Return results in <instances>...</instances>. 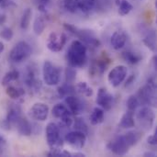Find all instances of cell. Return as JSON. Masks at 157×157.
<instances>
[{
	"label": "cell",
	"mask_w": 157,
	"mask_h": 157,
	"mask_svg": "<svg viewBox=\"0 0 157 157\" xmlns=\"http://www.w3.org/2000/svg\"><path fill=\"white\" fill-rule=\"evenodd\" d=\"M122 58L125 62H127L130 64H136L140 63L143 59V57L139 53L132 51H126L122 52Z\"/></svg>",
	"instance_id": "cell-25"
},
{
	"label": "cell",
	"mask_w": 157,
	"mask_h": 157,
	"mask_svg": "<svg viewBox=\"0 0 157 157\" xmlns=\"http://www.w3.org/2000/svg\"><path fill=\"white\" fill-rule=\"evenodd\" d=\"M66 59L72 67L83 66L86 62V46L80 40H74L69 46Z\"/></svg>",
	"instance_id": "cell-1"
},
{
	"label": "cell",
	"mask_w": 157,
	"mask_h": 157,
	"mask_svg": "<svg viewBox=\"0 0 157 157\" xmlns=\"http://www.w3.org/2000/svg\"><path fill=\"white\" fill-rule=\"evenodd\" d=\"M4 50H5V45H4L3 42L0 41V55H1V53L4 52Z\"/></svg>",
	"instance_id": "cell-42"
},
{
	"label": "cell",
	"mask_w": 157,
	"mask_h": 157,
	"mask_svg": "<svg viewBox=\"0 0 157 157\" xmlns=\"http://www.w3.org/2000/svg\"><path fill=\"white\" fill-rule=\"evenodd\" d=\"M124 137H125L127 143L129 144V145L131 147H132L139 143V141L143 137V134H142V132H140L138 131H131V132H128L127 133H125Z\"/></svg>",
	"instance_id": "cell-24"
},
{
	"label": "cell",
	"mask_w": 157,
	"mask_h": 157,
	"mask_svg": "<svg viewBox=\"0 0 157 157\" xmlns=\"http://www.w3.org/2000/svg\"><path fill=\"white\" fill-rule=\"evenodd\" d=\"M119 126L122 129H131L135 126L134 121V112L128 110L123 114L119 123Z\"/></svg>",
	"instance_id": "cell-20"
},
{
	"label": "cell",
	"mask_w": 157,
	"mask_h": 157,
	"mask_svg": "<svg viewBox=\"0 0 157 157\" xmlns=\"http://www.w3.org/2000/svg\"><path fill=\"white\" fill-rule=\"evenodd\" d=\"M6 145H7L6 140L5 139L4 136L0 135V155L4 153V151H5L6 148Z\"/></svg>",
	"instance_id": "cell-39"
},
{
	"label": "cell",
	"mask_w": 157,
	"mask_h": 157,
	"mask_svg": "<svg viewBox=\"0 0 157 157\" xmlns=\"http://www.w3.org/2000/svg\"><path fill=\"white\" fill-rule=\"evenodd\" d=\"M49 115V107L41 102L35 103L29 110V116L37 121H44Z\"/></svg>",
	"instance_id": "cell-15"
},
{
	"label": "cell",
	"mask_w": 157,
	"mask_h": 157,
	"mask_svg": "<svg viewBox=\"0 0 157 157\" xmlns=\"http://www.w3.org/2000/svg\"><path fill=\"white\" fill-rule=\"evenodd\" d=\"M13 36H14V33H13V30L10 28L6 27V28L2 29V30L0 31V38L6 40V41L11 40Z\"/></svg>",
	"instance_id": "cell-36"
},
{
	"label": "cell",
	"mask_w": 157,
	"mask_h": 157,
	"mask_svg": "<svg viewBox=\"0 0 157 157\" xmlns=\"http://www.w3.org/2000/svg\"><path fill=\"white\" fill-rule=\"evenodd\" d=\"M24 82L27 87L32 92H39L42 86V83L39 78V73L37 70V66L35 64H30L27 66L25 75H24Z\"/></svg>",
	"instance_id": "cell-6"
},
{
	"label": "cell",
	"mask_w": 157,
	"mask_h": 157,
	"mask_svg": "<svg viewBox=\"0 0 157 157\" xmlns=\"http://www.w3.org/2000/svg\"><path fill=\"white\" fill-rule=\"evenodd\" d=\"M108 148L114 155H119V156H123V155H127L131 146L127 143L124 135H121V136H118L114 140H112L108 144Z\"/></svg>",
	"instance_id": "cell-12"
},
{
	"label": "cell",
	"mask_w": 157,
	"mask_h": 157,
	"mask_svg": "<svg viewBox=\"0 0 157 157\" xmlns=\"http://www.w3.org/2000/svg\"><path fill=\"white\" fill-rule=\"evenodd\" d=\"M127 41V34L122 30H116L111 38H110V44L115 50L122 49Z\"/></svg>",
	"instance_id": "cell-18"
},
{
	"label": "cell",
	"mask_w": 157,
	"mask_h": 157,
	"mask_svg": "<svg viewBox=\"0 0 157 157\" xmlns=\"http://www.w3.org/2000/svg\"><path fill=\"white\" fill-rule=\"evenodd\" d=\"M2 2H3V0H0V4H1Z\"/></svg>",
	"instance_id": "cell-45"
},
{
	"label": "cell",
	"mask_w": 157,
	"mask_h": 157,
	"mask_svg": "<svg viewBox=\"0 0 157 157\" xmlns=\"http://www.w3.org/2000/svg\"><path fill=\"white\" fill-rule=\"evenodd\" d=\"M64 140L73 149L80 150V149L84 148V146L86 145V134H85L81 132L74 131V132H70L66 133Z\"/></svg>",
	"instance_id": "cell-13"
},
{
	"label": "cell",
	"mask_w": 157,
	"mask_h": 157,
	"mask_svg": "<svg viewBox=\"0 0 157 157\" xmlns=\"http://www.w3.org/2000/svg\"><path fill=\"white\" fill-rule=\"evenodd\" d=\"M76 78V72L73 69V67H69V68H66L65 70V80H66V83H69V84H72Z\"/></svg>",
	"instance_id": "cell-37"
},
{
	"label": "cell",
	"mask_w": 157,
	"mask_h": 157,
	"mask_svg": "<svg viewBox=\"0 0 157 157\" xmlns=\"http://www.w3.org/2000/svg\"><path fill=\"white\" fill-rule=\"evenodd\" d=\"M32 53V50L26 41H18L9 52V59L14 63H21L27 60Z\"/></svg>",
	"instance_id": "cell-7"
},
{
	"label": "cell",
	"mask_w": 157,
	"mask_h": 157,
	"mask_svg": "<svg viewBox=\"0 0 157 157\" xmlns=\"http://www.w3.org/2000/svg\"><path fill=\"white\" fill-rule=\"evenodd\" d=\"M104 117H105L104 110L101 108L96 107L91 111L89 120H90V122L92 125H98L104 121Z\"/></svg>",
	"instance_id": "cell-22"
},
{
	"label": "cell",
	"mask_w": 157,
	"mask_h": 157,
	"mask_svg": "<svg viewBox=\"0 0 157 157\" xmlns=\"http://www.w3.org/2000/svg\"><path fill=\"white\" fill-rule=\"evenodd\" d=\"M40 1L41 4H44V5H45V4H47L48 2H50L51 0H40Z\"/></svg>",
	"instance_id": "cell-44"
},
{
	"label": "cell",
	"mask_w": 157,
	"mask_h": 157,
	"mask_svg": "<svg viewBox=\"0 0 157 157\" xmlns=\"http://www.w3.org/2000/svg\"><path fill=\"white\" fill-rule=\"evenodd\" d=\"M18 77H19V73L17 70H11L4 75L2 79V86L6 87V86L10 85L12 82L17 80Z\"/></svg>",
	"instance_id": "cell-28"
},
{
	"label": "cell",
	"mask_w": 157,
	"mask_h": 157,
	"mask_svg": "<svg viewBox=\"0 0 157 157\" xmlns=\"http://www.w3.org/2000/svg\"><path fill=\"white\" fill-rule=\"evenodd\" d=\"M144 156H153V157H155V153H151V152H147V153H145V154L144 155Z\"/></svg>",
	"instance_id": "cell-41"
},
{
	"label": "cell",
	"mask_w": 157,
	"mask_h": 157,
	"mask_svg": "<svg viewBox=\"0 0 157 157\" xmlns=\"http://www.w3.org/2000/svg\"><path fill=\"white\" fill-rule=\"evenodd\" d=\"M45 133L47 144L50 149H61L63 142L61 137L59 126L54 122L48 123L45 129Z\"/></svg>",
	"instance_id": "cell-5"
},
{
	"label": "cell",
	"mask_w": 157,
	"mask_h": 157,
	"mask_svg": "<svg viewBox=\"0 0 157 157\" xmlns=\"http://www.w3.org/2000/svg\"><path fill=\"white\" fill-rule=\"evenodd\" d=\"M128 69L125 65H117L111 69L108 75V81L113 87H118L127 77Z\"/></svg>",
	"instance_id": "cell-10"
},
{
	"label": "cell",
	"mask_w": 157,
	"mask_h": 157,
	"mask_svg": "<svg viewBox=\"0 0 157 157\" xmlns=\"http://www.w3.org/2000/svg\"><path fill=\"white\" fill-rule=\"evenodd\" d=\"M22 116V110H21V107L18 104H10L8 110H7V114H6V118L5 120V121L3 122V124L7 127L6 129L9 130L11 129V127L14 126L15 122Z\"/></svg>",
	"instance_id": "cell-16"
},
{
	"label": "cell",
	"mask_w": 157,
	"mask_h": 157,
	"mask_svg": "<svg viewBox=\"0 0 157 157\" xmlns=\"http://www.w3.org/2000/svg\"><path fill=\"white\" fill-rule=\"evenodd\" d=\"M64 102L66 104V107L68 108V109L70 110V112L73 115L77 116V115H80L84 111L83 102L74 95H70V96L65 97Z\"/></svg>",
	"instance_id": "cell-17"
},
{
	"label": "cell",
	"mask_w": 157,
	"mask_h": 157,
	"mask_svg": "<svg viewBox=\"0 0 157 157\" xmlns=\"http://www.w3.org/2000/svg\"><path fill=\"white\" fill-rule=\"evenodd\" d=\"M78 9L83 12H88L93 9L96 4V0H75Z\"/></svg>",
	"instance_id": "cell-30"
},
{
	"label": "cell",
	"mask_w": 157,
	"mask_h": 157,
	"mask_svg": "<svg viewBox=\"0 0 157 157\" xmlns=\"http://www.w3.org/2000/svg\"><path fill=\"white\" fill-rule=\"evenodd\" d=\"M45 27H46V21H45L44 17L41 16L37 17L33 23V31L35 32V34L41 35L45 29Z\"/></svg>",
	"instance_id": "cell-27"
},
{
	"label": "cell",
	"mask_w": 157,
	"mask_h": 157,
	"mask_svg": "<svg viewBox=\"0 0 157 157\" xmlns=\"http://www.w3.org/2000/svg\"><path fill=\"white\" fill-rule=\"evenodd\" d=\"M156 55H155L154 56V58H153V63H154V68L155 69H156V66H157V63H156Z\"/></svg>",
	"instance_id": "cell-43"
},
{
	"label": "cell",
	"mask_w": 157,
	"mask_h": 157,
	"mask_svg": "<svg viewBox=\"0 0 157 157\" xmlns=\"http://www.w3.org/2000/svg\"><path fill=\"white\" fill-rule=\"evenodd\" d=\"M137 98L142 104L149 107L156 106V83L154 77L149 78L146 84L140 88Z\"/></svg>",
	"instance_id": "cell-2"
},
{
	"label": "cell",
	"mask_w": 157,
	"mask_h": 157,
	"mask_svg": "<svg viewBox=\"0 0 157 157\" xmlns=\"http://www.w3.org/2000/svg\"><path fill=\"white\" fill-rule=\"evenodd\" d=\"M19 134L23 136H29L32 133V127L30 122L23 116H21L14 124V126Z\"/></svg>",
	"instance_id": "cell-19"
},
{
	"label": "cell",
	"mask_w": 157,
	"mask_h": 157,
	"mask_svg": "<svg viewBox=\"0 0 157 157\" xmlns=\"http://www.w3.org/2000/svg\"><path fill=\"white\" fill-rule=\"evenodd\" d=\"M63 28L65 30H67L68 32H70L71 34L75 35V37H77L78 39H80V40L91 47H99L101 45L100 40L95 36V34L93 33L92 30L89 29H78L71 24H67L64 23L63 24Z\"/></svg>",
	"instance_id": "cell-3"
},
{
	"label": "cell",
	"mask_w": 157,
	"mask_h": 157,
	"mask_svg": "<svg viewBox=\"0 0 157 157\" xmlns=\"http://www.w3.org/2000/svg\"><path fill=\"white\" fill-rule=\"evenodd\" d=\"M74 123V129L75 131L77 132H81L85 134H87L88 132V129H87V125L86 124V122L83 121V119L81 118H76Z\"/></svg>",
	"instance_id": "cell-33"
},
{
	"label": "cell",
	"mask_w": 157,
	"mask_h": 157,
	"mask_svg": "<svg viewBox=\"0 0 157 157\" xmlns=\"http://www.w3.org/2000/svg\"><path fill=\"white\" fill-rule=\"evenodd\" d=\"M143 42L145 44L147 48H149L152 52H156V35L154 30L149 31L145 37L143 39Z\"/></svg>",
	"instance_id": "cell-23"
},
{
	"label": "cell",
	"mask_w": 157,
	"mask_h": 157,
	"mask_svg": "<svg viewBox=\"0 0 157 157\" xmlns=\"http://www.w3.org/2000/svg\"><path fill=\"white\" fill-rule=\"evenodd\" d=\"M132 9L133 6L127 0H122L119 4V14L122 17L128 15Z\"/></svg>",
	"instance_id": "cell-32"
},
{
	"label": "cell",
	"mask_w": 157,
	"mask_h": 157,
	"mask_svg": "<svg viewBox=\"0 0 157 157\" xmlns=\"http://www.w3.org/2000/svg\"><path fill=\"white\" fill-rule=\"evenodd\" d=\"M32 16V10L30 8H26L22 14L21 19H20V28L22 29H27L29 26L30 19Z\"/></svg>",
	"instance_id": "cell-31"
},
{
	"label": "cell",
	"mask_w": 157,
	"mask_h": 157,
	"mask_svg": "<svg viewBox=\"0 0 157 157\" xmlns=\"http://www.w3.org/2000/svg\"><path fill=\"white\" fill-rule=\"evenodd\" d=\"M155 112L149 106L142 108L136 114V119L141 128L144 131H149L152 129L155 122Z\"/></svg>",
	"instance_id": "cell-9"
},
{
	"label": "cell",
	"mask_w": 157,
	"mask_h": 157,
	"mask_svg": "<svg viewBox=\"0 0 157 157\" xmlns=\"http://www.w3.org/2000/svg\"><path fill=\"white\" fill-rule=\"evenodd\" d=\"M63 6L64 8L71 13H75L78 9L75 0H63Z\"/></svg>",
	"instance_id": "cell-35"
},
{
	"label": "cell",
	"mask_w": 157,
	"mask_h": 157,
	"mask_svg": "<svg viewBox=\"0 0 157 157\" xmlns=\"http://www.w3.org/2000/svg\"><path fill=\"white\" fill-rule=\"evenodd\" d=\"M135 78H136V77H135L134 75H132L130 77H128L127 80H126V83H125V87L128 88V87L132 86L133 85L134 81H135Z\"/></svg>",
	"instance_id": "cell-40"
},
{
	"label": "cell",
	"mask_w": 157,
	"mask_h": 157,
	"mask_svg": "<svg viewBox=\"0 0 157 157\" xmlns=\"http://www.w3.org/2000/svg\"><path fill=\"white\" fill-rule=\"evenodd\" d=\"M52 113L53 115V117H55L56 119H59L61 121V125L65 127V128H69L73 125L74 120L72 117V113L70 112V110L68 109V108L63 105V104H56L53 106L52 109Z\"/></svg>",
	"instance_id": "cell-8"
},
{
	"label": "cell",
	"mask_w": 157,
	"mask_h": 157,
	"mask_svg": "<svg viewBox=\"0 0 157 157\" xmlns=\"http://www.w3.org/2000/svg\"><path fill=\"white\" fill-rule=\"evenodd\" d=\"M147 143L151 145H156L157 144V135H156V130L154 134L150 135L148 138H147Z\"/></svg>",
	"instance_id": "cell-38"
},
{
	"label": "cell",
	"mask_w": 157,
	"mask_h": 157,
	"mask_svg": "<svg viewBox=\"0 0 157 157\" xmlns=\"http://www.w3.org/2000/svg\"><path fill=\"white\" fill-rule=\"evenodd\" d=\"M6 94L8 98L14 100H17L25 95V90L22 87L8 85L6 86Z\"/></svg>",
	"instance_id": "cell-21"
},
{
	"label": "cell",
	"mask_w": 157,
	"mask_h": 157,
	"mask_svg": "<svg viewBox=\"0 0 157 157\" xmlns=\"http://www.w3.org/2000/svg\"><path fill=\"white\" fill-rule=\"evenodd\" d=\"M140 104H141V103H140V101H139L137 96H131V97L128 98L127 102H126L128 110L132 111V112H134V111L137 109V108L139 107Z\"/></svg>",
	"instance_id": "cell-34"
},
{
	"label": "cell",
	"mask_w": 157,
	"mask_h": 157,
	"mask_svg": "<svg viewBox=\"0 0 157 157\" xmlns=\"http://www.w3.org/2000/svg\"><path fill=\"white\" fill-rule=\"evenodd\" d=\"M75 93V88L69 83L63 84L58 88V95L60 98H65L70 95H74Z\"/></svg>",
	"instance_id": "cell-29"
},
{
	"label": "cell",
	"mask_w": 157,
	"mask_h": 157,
	"mask_svg": "<svg viewBox=\"0 0 157 157\" xmlns=\"http://www.w3.org/2000/svg\"><path fill=\"white\" fill-rule=\"evenodd\" d=\"M75 91L78 92L79 94L86 97V98H89V97H92L93 94H94V91L92 89V87H90L86 82H79L76 86L75 87Z\"/></svg>",
	"instance_id": "cell-26"
},
{
	"label": "cell",
	"mask_w": 157,
	"mask_h": 157,
	"mask_svg": "<svg viewBox=\"0 0 157 157\" xmlns=\"http://www.w3.org/2000/svg\"><path fill=\"white\" fill-rule=\"evenodd\" d=\"M66 43V35L64 33L52 32L47 40V48L52 52H59Z\"/></svg>",
	"instance_id": "cell-11"
},
{
	"label": "cell",
	"mask_w": 157,
	"mask_h": 157,
	"mask_svg": "<svg viewBox=\"0 0 157 157\" xmlns=\"http://www.w3.org/2000/svg\"><path fill=\"white\" fill-rule=\"evenodd\" d=\"M96 103L103 110L109 111L113 107V103H114L113 95L110 94L106 88L101 87L98 91V95H97V98H96Z\"/></svg>",
	"instance_id": "cell-14"
},
{
	"label": "cell",
	"mask_w": 157,
	"mask_h": 157,
	"mask_svg": "<svg viewBox=\"0 0 157 157\" xmlns=\"http://www.w3.org/2000/svg\"><path fill=\"white\" fill-rule=\"evenodd\" d=\"M42 77L47 86H56L61 80V70L52 62L45 61L42 67Z\"/></svg>",
	"instance_id": "cell-4"
}]
</instances>
